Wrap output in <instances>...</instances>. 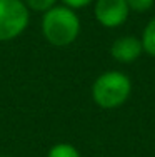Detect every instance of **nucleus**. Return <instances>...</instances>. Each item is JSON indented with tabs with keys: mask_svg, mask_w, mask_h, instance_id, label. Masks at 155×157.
Instances as JSON below:
<instances>
[{
	"mask_svg": "<svg viewBox=\"0 0 155 157\" xmlns=\"http://www.w3.org/2000/svg\"><path fill=\"white\" fill-rule=\"evenodd\" d=\"M128 5V9L132 10V12H147V10H150L153 7L155 0H125Z\"/></svg>",
	"mask_w": 155,
	"mask_h": 157,
	"instance_id": "obj_9",
	"label": "nucleus"
},
{
	"mask_svg": "<svg viewBox=\"0 0 155 157\" xmlns=\"http://www.w3.org/2000/svg\"><path fill=\"white\" fill-rule=\"evenodd\" d=\"M0 157H7V155H0Z\"/></svg>",
	"mask_w": 155,
	"mask_h": 157,
	"instance_id": "obj_11",
	"label": "nucleus"
},
{
	"mask_svg": "<svg viewBox=\"0 0 155 157\" xmlns=\"http://www.w3.org/2000/svg\"><path fill=\"white\" fill-rule=\"evenodd\" d=\"M65 7H70V9H82V7H87L88 3H92L94 0H62Z\"/></svg>",
	"mask_w": 155,
	"mask_h": 157,
	"instance_id": "obj_10",
	"label": "nucleus"
},
{
	"mask_svg": "<svg viewBox=\"0 0 155 157\" xmlns=\"http://www.w3.org/2000/svg\"><path fill=\"white\" fill-rule=\"evenodd\" d=\"M47 157H80V152L72 144L62 142V144H55L49 151Z\"/></svg>",
	"mask_w": 155,
	"mask_h": 157,
	"instance_id": "obj_7",
	"label": "nucleus"
},
{
	"mask_svg": "<svg viewBox=\"0 0 155 157\" xmlns=\"http://www.w3.org/2000/svg\"><path fill=\"white\" fill-rule=\"evenodd\" d=\"M27 9L34 10V12H43L50 10L52 7H55V2L57 0H24Z\"/></svg>",
	"mask_w": 155,
	"mask_h": 157,
	"instance_id": "obj_8",
	"label": "nucleus"
},
{
	"mask_svg": "<svg viewBox=\"0 0 155 157\" xmlns=\"http://www.w3.org/2000/svg\"><path fill=\"white\" fill-rule=\"evenodd\" d=\"M140 40H142L143 52L150 57H155V17L145 25Z\"/></svg>",
	"mask_w": 155,
	"mask_h": 157,
	"instance_id": "obj_6",
	"label": "nucleus"
},
{
	"mask_svg": "<svg viewBox=\"0 0 155 157\" xmlns=\"http://www.w3.org/2000/svg\"><path fill=\"white\" fill-rule=\"evenodd\" d=\"M43 37L55 47H65L75 42L80 32V18L70 7H52L42 18Z\"/></svg>",
	"mask_w": 155,
	"mask_h": 157,
	"instance_id": "obj_1",
	"label": "nucleus"
},
{
	"mask_svg": "<svg viewBox=\"0 0 155 157\" xmlns=\"http://www.w3.org/2000/svg\"><path fill=\"white\" fill-rule=\"evenodd\" d=\"M130 9L125 0H97L95 2V18L102 27L115 29L127 22Z\"/></svg>",
	"mask_w": 155,
	"mask_h": 157,
	"instance_id": "obj_4",
	"label": "nucleus"
},
{
	"mask_svg": "<svg viewBox=\"0 0 155 157\" xmlns=\"http://www.w3.org/2000/svg\"><path fill=\"white\" fill-rule=\"evenodd\" d=\"M143 47L142 40L135 35H124L119 37L110 47V55L120 63H130L135 62L142 55Z\"/></svg>",
	"mask_w": 155,
	"mask_h": 157,
	"instance_id": "obj_5",
	"label": "nucleus"
},
{
	"mask_svg": "<svg viewBox=\"0 0 155 157\" xmlns=\"http://www.w3.org/2000/svg\"><path fill=\"white\" fill-rule=\"evenodd\" d=\"M132 82L120 70H109L95 78L92 85V99L100 109H117L128 100Z\"/></svg>",
	"mask_w": 155,
	"mask_h": 157,
	"instance_id": "obj_2",
	"label": "nucleus"
},
{
	"mask_svg": "<svg viewBox=\"0 0 155 157\" xmlns=\"http://www.w3.org/2000/svg\"><path fill=\"white\" fill-rule=\"evenodd\" d=\"M28 25V9L22 0H0V42L18 37Z\"/></svg>",
	"mask_w": 155,
	"mask_h": 157,
	"instance_id": "obj_3",
	"label": "nucleus"
}]
</instances>
